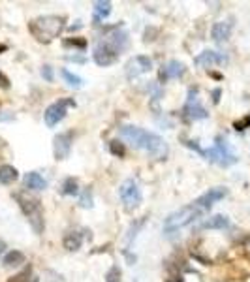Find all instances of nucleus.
Masks as SVG:
<instances>
[{
    "mask_svg": "<svg viewBox=\"0 0 250 282\" xmlns=\"http://www.w3.org/2000/svg\"><path fill=\"white\" fill-rule=\"evenodd\" d=\"M121 136L125 137L126 141H130L132 147L141 149L149 153L151 157L155 158H166L167 157V143L164 141V137H160L155 132H149L145 128H139V126H132V125H125L121 126Z\"/></svg>",
    "mask_w": 250,
    "mask_h": 282,
    "instance_id": "1",
    "label": "nucleus"
},
{
    "mask_svg": "<svg viewBox=\"0 0 250 282\" xmlns=\"http://www.w3.org/2000/svg\"><path fill=\"white\" fill-rule=\"evenodd\" d=\"M31 34L42 43H49L64 31V17L61 15H40L29 23Z\"/></svg>",
    "mask_w": 250,
    "mask_h": 282,
    "instance_id": "2",
    "label": "nucleus"
},
{
    "mask_svg": "<svg viewBox=\"0 0 250 282\" xmlns=\"http://www.w3.org/2000/svg\"><path fill=\"white\" fill-rule=\"evenodd\" d=\"M203 213H205V211L201 209V207H198L194 201H192L190 205L181 207V209L171 213V215L164 220V235H166V237L177 235L183 228H187L190 224H194L198 219H201Z\"/></svg>",
    "mask_w": 250,
    "mask_h": 282,
    "instance_id": "3",
    "label": "nucleus"
},
{
    "mask_svg": "<svg viewBox=\"0 0 250 282\" xmlns=\"http://www.w3.org/2000/svg\"><path fill=\"white\" fill-rule=\"evenodd\" d=\"M15 201L19 203V209L23 211V215L27 217L29 224L32 226V230L36 233H42L43 231V213H42V205H40V199L31 196L29 192H15L13 194Z\"/></svg>",
    "mask_w": 250,
    "mask_h": 282,
    "instance_id": "4",
    "label": "nucleus"
},
{
    "mask_svg": "<svg viewBox=\"0 0 250 282\" xmlns=\"http://www.w3.org/2000/svg\"><path fill=\"white\" fill-rule=\"evenodd\" d=\"M203 157H207V160H211V162H215V164H219L222 167L233 166L237 162V157L231 153L226 139H222V137H217V143L211 147L209 151H205Z\"/></svg>",
    "mask_w": 250,
    "mask_h": 282,
    "instance_id": "5",
    "label": "nucleus"
},
{
    "mask_svg": "<svg viewBox=\"0 0 250 282\" xmlns=\"http://www.w3.org/2000/svg\"><path fill=\"white\" fill-rule=\"evenodd\" d=\"M119 198L125 203L126 209L134 211L141 205L143 194H141V188L137 187V183L134 179H126L125 183L119 187Z\"/></svg>",
    "mask_w": 250,
    "mask_h": 282,
    "instance_id": "6",
    "label": "nucleus"
},
{
    "mask_svg": "<svg viewBox=\"0 0 250 282\" xmlns=\"http://www.w3.org/2000/svg\"><path fill=\"white\" fill-rule=\"evenodd\" d=\"M68 107H75V102H73L72 98H61V100L53 102L51 105H47V109H45V113H43L45 125L49 126V128L59 125L64 117H66V113H68Z\"/></svg>",
    "mask_w": 250,
    "mask_h": 282,
    "instance_id": "7",
    "label": "nucleus"
},
{
    "mask_svg": "<svg viewBox=\"0 0 250 282\" xmlns=\"http://www.w3.org/2000/svg\"><path fill=\"white\" fill-rule=\"evenodd\" d=\"M153 70V61L145 57V55H136V57H132L125 66V72H126V77L128 79H136L139 75H143V73L151 72Z\"/></svg>",
    "mask_w": 250,
    "mask_h": 282,
    "instance_id": "8",
    "label": "nucleus"
},
{
    "mask_svg": "<svg viewBox=\"0 0 250 282\" xmlns=\"http://www.w3.org/2000/svg\"><path fill=\"white\" fill-rule=\"evenodd\" d=\"M72 143H73V134L72 132H62L59 136H55L53 139V155L57 160H66L72 153Z\"/></svg>",
    "mask_w": 250,
    "mask_h": 282,
    "instance_id": "9",
    "label": "nucleus"
},
{
    "mask_svg": "<svg viewBox=\"0 0 250 282\" xmlns=\"http://www.w3.org/2000/svg\"><path fill=\"white\" fill-rule=\"evenodd\" d=\"M228 196V188L224 187H215V188H209L207 192L203 194V196H199L198 199H194V203L198 205V207H201V209L207 213L217 201H220V199H224Z\"/></svg>",
    "mask_w": 250,
    "mask_h": 282,
    "instance_id": "10",
    "label": "nucleus"
},
{
    "mask_svg": "<svg viewBox=\"0 0 250 282\" xmlns=\"http://www.w3.org/2000/svg\"><path fill=\"white\" fill-rule=\"evenodd\" d=\"M93 59L94 63L98 64V66H111V64L117 63V59H119V53L111 49L109 45H105L104 42H100L96 47H94V53H93Z\"/></svg>",
    "mask_w": 250,
    "mask_h": 282,
    "instance_id": "11",
    "label": "nucleus"
},
{
    "mask_svg": "<svg viewBox=\"0 0 250 282\" xmlns=\"http://www.w3.org/2000/svg\"><path fill=\"white\" fill-rule=\"evenodd\" d=\"M185 113H187L188 119L192 121H199V119H207L209 113L203 105H199L198 98H196V91L190 89V94H188V102L185 105Z\"/></svg>",
    "mask_w": 250,
    "mask_h": 282,
    "instance_id": "12",
    "label": "nucleus"
},
{
    "mask_svg": "<svg viewBox=\"0 0 250 282\" xmlns=\"http://www.w3.org/2000/svg\"><path fill=\"white\" fill-rule=\"evenodd\" d=\"M226 63H228V57L224 53L211 51V49L199 53L198 57L194 59L196 66H215V64H226Z\"/></svg>",
    "mask_w": 250,
    "mask_h": 282,
    "instance_id": "13",
    "label": "nucleus"
},
{
    "mask_svg": "<svg viewBox=\"0 0 250 282\" xmlns=\"http://www.w3.org/2000/svg\"><path fill=\"white\" fill-rule=\"evenodd\" d=\"M187 72V68H185V64L179 63V61H169L166 66H162V70H160V81H164L166 83L167 79H179V77H183Z\"/></svg>",
    "mask_w": 250,
    "mask_h": 282,
    "instance_id": "14",
    "label": "nucleus"
},
{
    "mask_svg": "<svg viewBox=\"0 0 250 282\" xmlns=\"http://www.w3.org/2000/svg\"><path fill=\"white\" fill-rule=\"evenodd\" d=\"M229 228V219L226 215H215L211 219L203 220L196 230H228Z\"/></svg>",
    "mask_w": 250,
    "mask_h": 282,
    "instance_id": "15",
    "label": "nucleus"
},
{
    "mask_svg": "<svg viewBox=\"0 0 250 282\" xmlns=\"http://www.w3.org/2000/svg\"><path fill=\"white\" fill-rule=\"evenodd\" d=\"M231 31H233V25L228 21H219L213 25V29H211V38L215 40V42H226L229 36H231Z\"/></svg>",
    "mask_w": 250,
    "mask_h": 282,
    "instance_id": "16",
    "label": "nucleus"
},
{
    "mask_svg": "<svg viewBox=\"0 0 250 282\" xmlns=\"http://www.w3.org/2000/svg\"><path fill=\"white\" fill-rule=\"evenodd\" d=\"M23 183H25V188H29V190H45L47 188V181L38 173V171H29L25 179H23Z\"/></svg>",
    "mask_w": 250,
    "mask_h": 282,
    "instance_id": "17",
    "label": "nucleus"
},
{
    "mask_svg": "<svg viewBox=\"0 0 250 282\" xmlns=\"http://www.w3.org/2000/svg\"><path fill=\"white\" fill-rule=\"evenodd\" d=\"M62 245L66 251L70 252H75L81 249V245H83V237H81V233L79 231H68L66 235H64L62 239Z\"/></svg>",
    "mask_w": 250,
    "mask_h": 282,
    "instance_id": "18",
    "label": "nucleus"
},
{
    "mask_svg": "<svg viewBox=\"0 0 250 282\" xmlns=\"http://www.w3.org/2000/svg\"><path fill=\"white\" fill-rule=\"evenodd\" d=\"M19 177V171L10 164L0 166V185H11L15 179Z\"/></svg>",
    "mask_w": 250,
    "mask_h": 282,
    "instance_id": "19",
    "label": "nucleus"
},
{
    "mask_svg": "<svg viewBox=\"0 0 250 282\" xmlns=\"http://www.w3.org/2000/svg\"><path fill=\"white\" fill-rule=\"evenodd\" d=\"M25 254L21 251H10L4 256V265L6 267H19L21 263H25Z\"/></svg>",
    "mask_w": 250,
    "mask_h": 282,
    "instance_id": "20",
    "label": "nucleus"
},
{
    "mask_svg": "<svg viewBox=\"0 0 250 282\" xmlns=\"http://www.w3.org/2000/svg\"><path fill=\"white\" fill-rule=\"evenodd\" d=\"M111 13V2H96L94 4V17L100 21V19H105L107 15Z\"/></svg>",
    "mask_w": 250,
    "mask_h": 282,
    "instance_id": "21",
    "label": "nucleus"
},
{
    "mask_svg": "<svg viewBox=\"0 0 250 282\" xmlns=\"http://www.w3.org/2000/svg\"><path fill=\"white\" fill-rule=\"evenodd\" d=\"M61 192H62L64 196H77V194H79V185H77V181L73 177H68L62 183Z\"/></svg>",
    "mask_w": 250,
    "mask_h": 282,
    "instance_id": "22",
    "label": "nucleus"
},
{
    "mask_svg": "<svg viewBox=\"0 0 250 282\" xmlns=\"http://www.w3.org/2000/svg\"><path fill=\"white\" fill-rule=\"evenodd\" d=\"M61 73H62L64 81L70 85V87H73V89H81L83 87V79L79 75H75V73H72L70 70H66V68H62Z\"/></svg>",
    "mask_w": 250,
    "mask_h": 282,
    "instance_id": "23",
    "label": "nucleus"
},
{
    "mask_svg": "<svg viewBox=\"0 0 250 282\" xmlns=\"http://www.w3.org/2000/svg\"><path fill=\"white\" fill-rule=\"evenodd\" d=\"M109 151H111V155H113V157H119V158L126 157V147H125V143H121L119 139L109 141Z\"/></svg>",
    "mask_w": 250,
    "mask_h": 282,
    "instance_id": "24",
    "label": "nucleus"
},
{
    "mask_svg": "<svg viewBox=\"0 0 250 282\" xmlns=\"http://www.w3.org/2000/svg\"><path fill=\"white\" fill-rule=\"evenodd\" d=\"M31 277H32V267L29 265L27 269H23L21 273H17V275H13L11 279H8V282H29L32 281Z\"/></svg>",
    "mask_w": 250,
    "mask_h": 282,
    "instance_id": "25",
    "label": "nucleus"
},
{
    "mask_svg": "<svg viewBox=\"0 0 250 282\" xmlns=\"http://www.w3.org/2000/svg\"><path fill=\"white\" fill-rule=\"evenodd\" d=\"M105 282H121V269L113 265L109 271L105 273Z\"/></svg>",
    "mask_w": 250,
    "mask_h": 282,
    "instance_id": "26",
    "label": "nucleus"
},
{
    "mask_svg": "<svg viewBox=\"0 0 250 282\" xmlns=\"http://www.w3.org/2000/svg\"><path fill=\"white\" fill-rule=\"evenodd\" d=\"M79 205L85 207V209H87V207H89V209L93 207V192H91V188H87V190L83 192V196H81V199H79Z\"/></svg>",
    "mask_w": 250,
    "mask_h": 282,
    "instance_id": "27",
    "label": "nucleus"
},
{
    "mask_svg": "<svg viewBox=\"0 0 250 282\" xmlns=\"http://www.w3.org/2000/svg\"><path fill=\"white\" fill-rule=\"evenodd\" d=\"M64 45H70V47H79V49H85L87 47V42H85L83 38H70V40H66Z\"/></svg>",
    "mask_w": 250,
    "mask_h": 282,
    "instance_id": "28",
    "label": "nucleus"
},
{
    "mask_svg": "<svg viewBox=\"0 0 250 282\" xmlns=\"http://www.w3.org/2000/svg\"><path fill=\"white\" fill-rule=\"evenodd\" d=\"M233 128H235L237 132H243V130L250 128V117H245V119H241V121H235V123H233Z\"/></svg>",
    "mask_w": 250,
    "mask_h": 282,
    "instance_id": "29",
    "label": "nucleus"
},
{
    "mask_svg": "<svg viewBox=\"0 0 250 282\" xmlns=\"http://www.w3.org/2000/svg\"><path fill=\"white\" fill-rule=\"evenodd\" d=\"M42 75L45 77V81H53V70H51V66H43V68H42Z\"/></svg>",
    "mask_w": 250,
    "mask_h": 282,
    "instance_id": "30",
    "label": "nucleus"
},
{
    "mask_svg": "<svg viewBox=\"0 0 250 282\" xmlns=\"http://www.w3.org/2000/svg\"><path fill=\"white\" fill-rule=\"evenodd\" d=\"M0 87H2V89H10V79L2 72H0Z\"/></svg>",
    "mask_w": 250,
    "mask_h": 282,
    "instance_id": "31",
    "label": "nucleus"
},
{
    "mask_svg": "<svg viewBox=\"0 0 250 282\" xmlns=\"http://www.w3.org/2000/svg\"><path fill=\"white\" fill-rule=\"evenodd\" d=\"M156 32V29H147L145 31V42H153L155 38H153V34Z\"/></svg>",
    "mask_w": 250,
    "mask_h": 282,
    "instance_id": "32",
    "label": "nucleus"
},
{
    "mask_svg": "<svg viewBox=\"0 0 250 282\" xmlns=\"http://www.w3.org/2000/svg\"><path fill=\"white\" fill-rule=\"evenodd\" d=\"M213 102H215V104L220 102V89H215V91H213Z\"/></svg>",
    "mask_w": 250,
    "mask_h": 282,
    "instance_id": "33",
    "label": "nucleus"
},
{
    "mask_svg": "<svg viewBox=\"0 0 250 282\" xmlns=\"http://www.w3.org/2000/svg\"><path fill=\"white\" fill-rule=\"evenodd\" d=\"M166 282H183V279L181 277H169V279H166Z\"/></svg>",
    "mask_w": 250,
    "mask_h": 282,
    "instance_id": "34",
    "label": "nucleus"
},
{
    "mask_svg": "<svg viewBox=\"0 0 250 282\" xmlns=\"http://www.w3.org/2000/svg\"><path fill=\"white\" fill-rule=\"evenodd\" d=\"M6 51H8V45H6V43H0V55Z\"/></svg>",
    "mask_w": 250,
    "mask_h": 282,
    "instance_id": "35",
    "label": "nucleus"
},
{
    "mask_svg": "<svg viewBox=\"0 0 250 282\" xmlns=\"http://www.w3.org/2000/svg\"><path fill=\"white\" fill-rule=\"evenodd\" d=\"M2 252H4V243H0V256H2Z\"/></svg>",
    "mask_w": 250,
    "mask_h": 282,
    "instance_id": "36",
    "label": "nucleus"
},
{
    "mask_svg": "<svg viewBox=\"0 0 250 282\" xmlns=\"http://www.w3.org/2000/svg\"><path fill=\"white\" fill-rule=\"evenodd\" d=\"M31 282H38V279H36V277H34V279H32V281Z\"/></svg>",
    "mask_w": 250,
    "mask_h": 282,
    "instance_id": "37",
    "label": "nucleus"
}]
</instances>
